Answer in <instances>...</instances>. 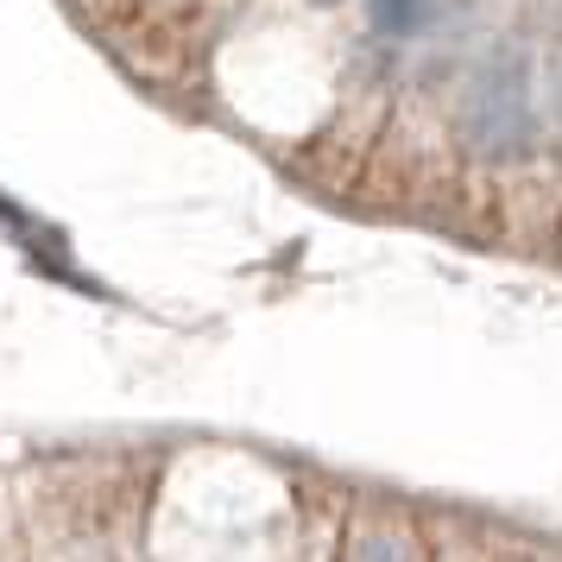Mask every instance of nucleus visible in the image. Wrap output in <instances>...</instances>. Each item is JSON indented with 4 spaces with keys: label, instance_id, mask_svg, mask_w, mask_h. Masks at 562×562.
<instances>
[{
    "label": "nucleus",
    "instance_id": "obj_2",
    "mask_svg": "<svg viewBox=\"0 0 562 562\" xmlns=\"http://www.w3.org/2000/svg\"><path fill=\"white\" fill-rule=\"evenodd\" d=\"M424 13H430V0H367V20H373V32H385V38L417 32Z\"/></svg>",
    "mask_w": 562,
    "mask_h": 562
},
{
    "label": "nucleus",
    "instance_id": "obj_1",
    "mask_svg": "<svg viewBox=\"0 0 562 562\" xmlns=\"http://www.w3.org/2000/svg\"><path fill=\"white\" fill-rule=\"evenodd\" d=\"M461 133L474 153H525L531 146V89H525V64L518 57H493L468 102H461Z\"/></svg>",
    "mask_w": 562,
    "mask_h": 562
}]
</instances>
